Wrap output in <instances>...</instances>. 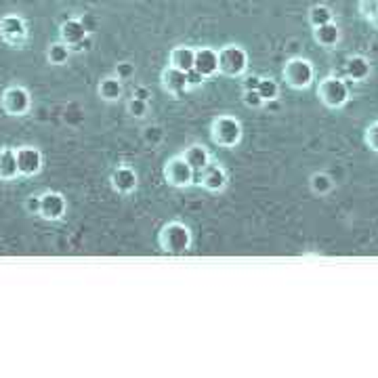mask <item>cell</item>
<instances>
[{
    "instance_id": "22",
    "label": "cell",
    "mask_w": 378,
    "mask_h": 378,
    "mask_svg": "<svg viewBox=\"0 0 378 378\" xmlns=\"http://www.w3.org/2000/svg\"><path fill=\"white\" fill-rule=\"evenodd\" d=\"M70 53H72V49L67 47L63 40H59V43H53L49 47L47 59H49L51 65H63V63H67V59H70Z\"/></svg>"
},
{
    "instance_id": "11",
    "label": "cell",
    "mask_w": 378,
    "mask_h": 378,
    "mask_svg": "<svg viewBox=\"0 0 378 378\" xmlns=\"http://www.w3.org/2000/svg\"><path fill=\"white\" fill-rule=\"evenodd\" d=\"M59 34H61V40L70 49H80V45L88 38V29H86L84 21H80V19L63 21L59 27Z\"/></svg>"
},
{
    "instance_id": "16",
    "label": "cell",
    "mask_w": 378,
    "mask_h": 378,
    "mask_svg": "<svg viewBox=\"0 0 378 378\" xmlns=\"http://www.w3.org/2000/svg\"><path fill=\"white\" fill-rule=\"evenodd\" d=\"M19 177L15 147H0V181H13Z\"/></svg>"
},
{
    "instance_id": "32",
    "label": "cell",
    "mask_w": 378,
    "mask_h": 378,
    "mask_svg": "<svg viewBox=\"0 0 378 378\" xmlns=\"http://www.w3.org/2000/svg\"><path fill=\"white\" fill-rule=\"evenodd\" d=\"M185 76H187V86H200V84L206 80L200 72H196V70H193V67H191L189 72H185Z\"/></svg>"
},
{
    "instance_id": "6",
    "label": "cell",
    "mask_w": 378,
    "mask_h": 378,
    "mask_svg": "<svg viewBox=\"0 0 378 378\" xmlns=\"http://www.w3.org/2000/svg\"><path fill=\"white\" fill-rule=\"evenodd\" d=\"M164 179L170 187L185 189L193 185V168L185 162L183 156H175L164 164Z\"/></svg>"
},
{
    "instance_id": "8",
    "label": "cell",
    "mask_w": 378,
    "mask_h": 378,
    "mask_svg": "<svg viewBox=\"0 0 378 378\" xmlns=\"http://www.w3.org/2000/svg\"><path fill=\"white\" fill-rule=\"evenodd\" d=\"M0 101L9 116H25L32 110V95L25 86H9Z\"/></svg>"
},
{
    "instance_id": "2",
    "label": "cell",
    "mask_w": 378,
    "mask_h": 378,
    "mask_svg": "<svg viewBox=\"0 0 378 378\" xmlns=\"http://www.w3.org/2000/svg\"><path fill=\"white\" fill-rule=\"evenodd\" d=\"M242 134H244V128H242V122L233 116H219L213 120V126H211V139L213 143H217L219 147H235L239 141H242Z\"/></svg>"
},
{
    "instance_id": "17",
    "label": "cell",
    "mask_w": 378,
    "mask_h": 378,
    "mask_svg": "<svg viewBox=\"0 0 378 378\" xmlns=\"http://www.w3.org/2000/svg\"><path fill=\"white\" fill-rule=\"evenodd\" d=\"M170 67H175V70H181V72H189L193 67V61H196V49L191 47H177L170 51Z\"/></svg>"
},
{
    "instance_id": "13",
    "label": "cell",
    "mask_w": 378,
    "mask_h": 378,
    "mask_svg": "<svg viewBox=\"0 0 378 378\" xmlns=\"http://www.w3.org/2000/svg\"><path fill=\"white\" fill-rule=\"evenodd\" d=\"M227 181H229V177L225 173V168L219 164H209L202 170V177H200V185L213 193L223 191L227 187Z\"/></svg>"
},
{
    "instance_id": "28",
    "label": "cell",
    "mask_w": 378,
    "mask_h": 378,
    "mask_svg": "<svg viewBox=\"0 0 378 378\" xmlns=\"http://www.w3.org/2000/svg\"><path fill=\"white\" fill-rule=\"evenodd\" d=\"M244 103L248 108H252V110H259V108H263V99H261V95H259V91H244Z\"/></svg>"
},
{
    "instance_id": "20",
    "label": "cell",
    "mask_w": 378,
    "mask_h": 378,
    "mask_svg": "<svg viewBox=\"0 0 378 378\" xmlns=\"http://www.w3.org/2000/svg\"><path fill=\"white\" fill-rule=\"evenodd\" d=\"M314 38H316L318 45H322V47H326V49H332V47H336L338 40H340V29H338L336 23L330 21V23L318 25V27L314 29Z\"/></svg>"
},
{
    "instance_id": "29",
    "label": "cell",
    "mask_w": 378,
    "mask_h": 378,
    "mask_svg": "<svg viewBox=\"0 0 378 378\" xmlns=\"http://www.w3.org/2000/svg\"><path fill=\"white\" fill-rule=\"evenodd\" d=\"M116 76H118L120 80L132 78V76H134V67H132V63H128V61L118 63V67H116Z\"/></svg>"
},
{
    "instance_id": "1",
    "label": "cell",
    "mask_w": 378,
    "mask_h": 378,
    "mask_svg": "<svg viewBox=\"0 0 378 378\" xmlns=\"http://www.w3.org/2000/svg\"><path fill=\"white\" fill-rule=\"evenodd\" d=\"M158 244L170 257H183L191 248V229L181 221H170L160 229Z\"/></svg>"
},
{
    "instance_id": "24",
    "label": "cell",
    "mask_w": 378,
    "mask_h": 378,
    "mask_svg": "<svg viewBox=\"0 0 378 378\" xmlns=\"http://www.w3.org/2000/svg\"><path fill=\"white\" fill-rule=\"evenodd\" d=\"M309 185H311V191H314V193H318V196H326V193H330V191H332L334 181H332V177H330V175H326V173H316V175L311 177V181H309Z\"/></svg>"
},
{
    "instance_id": "21",
    "label": "cell",
    "mask_w": 378,
    "mask_h": 378,
    "mask_svg": "<svg viewBox=\"0 0 378 378\" xmlns=\"http://www.w3.org/2000/svg\"><path fill=\"white\" fill-rule=\"evenodd\" d=\"M97 93L103 101H118L124 93V86H122V80L118 76H108L103 78L97 86Z\"/></svg>"
},
{
    "instance_id": "14",
    "label": "cell",
    "mask_w": 378,
    "mask_h": 378,
    "mask_svg": "<svg viewBox=\"0 0 378 378\" xmlns=\"http://www.w3.org/2000/svg\"><path fill=\"white\" fill-rule=\"evenodd\" d=\"M112 181V187L122 193V196H128L137 189V183H139V177H137V173L130 168V166H118L114 168V173L110 177Z\"/></svg>"
},
{
    "instance_id": "3",
    "label": "cell",
    "mask_w": 378,
    "mask_h": 378,
    "mask_svg": "<svg viewBox=\"0 0 378 378\" xmlns=\"http://www.w3.org/2000/svg\"><path fill=\"white\" fill-rule=\"evenodd\" d=\"M318 97L322 99V103L330 110H338L342 106H347V101L351 97L347 82L338 78V76H328L320 82L318 86Z\"/></svg>"
},
{
    "instance_id": "26",
    "label": "cell",
    "mask_w": 378,
    "mask_h": 378,
    "mask_svg": "<svg viewBox=\"0 0 378 378\" xmlns=\"http://www.w3.org/2000/svg\"><path fill=\"white\" fill-rule=\"evenodd\" d=\"M147 110H150V106H147V101H143V99L132 97V99L128 101V112H130V116H134V118H145Z\"/></svg>"
},
{
    "instance_id": "30",
    "label": "cell",
    "mask_w": 378,
    "mask_h": 378,
    "mask_svg": "<svg viewBox=\"0 0 378 378\" xmlns=\"http://www.w3.org/2000/svg\"><path fill=\"white\" fill-rule=\"evenodd\" d=\"M25 211L29 215H40V196H27L25 198Z\"/></svg>"
},
{
    "instance_id": "18",
    "label": "cell",
    "mask_w": 378,
    "mask_h": 378,
    "mask_svg": "<svg viewBox=\"0 0 378 378\" xmlns=\"http://www.w3.org/2000/svg\"><path fill=\"white\" fill-rule=\"evenodd\" d=\"M183 158H185V162L193 168V173H200V170H204L206 166L211 164V154H209V150H206L204 145H189L183 154H181Z\"/></svg>"
},
{
    "instance_id": "15",
    "label": "cell",
    "mask_w": 378,
    "mask_h": 378,
    "mask_svg": "<svg viewBox=\"0 0 378 378\" xmlns=\"http://www.w3.org/2000/svg\"><path fill=\"white\" fill-rule=\"evenodd\" d=\"M162 86L166 93L175 95V97H181L189 86H187V76L185 72L181 70H175V67H166V70L162 72Z\"/></svg>"
},
{
    "instance_id": "12",
    "label": "cell",
    "mask_w": 378,
    "mask_h": 378,
    "mask_svg": "<svg viewBox=\"0 0 378 378\" xmlns=\"http://www.w3.org/2000/svg\"><path fill=\"white\" fill-rule=\"evenodd\" d=\"M193 70L200 72L204 78H213L219 72V51L211 47H202L196 51V61H193Z\"/></svg>"
},
{
    "instance_id": "7",
    "label": "cell",
    "mask_w": 378,
    "mask_h": 378,
    "mask_svg": "<svg viewBox=\"0 0 378 378\" xmlns=\"http://www.w3.org/2000/svg\"><path fill=\"white\" fill-rule=\"evenodd\" d=\"M15 158H17L19 177H36L43 170V164H45L43 152L38 147H34V145L15 147Z\"/></svg>"
},
{
    "instance_id": "35",
    "label": "cell",
    "mask_w": 378,
    "mask_h": 378,
    "mask_svg": "<svg viewBox=\"0 0 378 378\" xmlns=\"http://www.w3.org/2000/svg\"><path fill=\"white\" fill-rule=\"evenodd\" d=\"M372 23H374V25H376V27H378V13H376V15H374V17H372Z\"/></svg>"
},
{
    "instance_id": "34",
    "label": "cell",
    "mask_w": 378,
    "mask_h": 378,
    "mask_svg": "<svg viewBox=\"0 0 378 378\" xmlns=\"http://www.w3.org/2000/svg\"><path fill=\"white\" fill-rule=\"evenodd\" d=\"M132 97H137V99H143V101H147V99H150V91H147L145 86H139V88H134Z\"/></svg>"
},
{
    "instance_id": "10",
    "label": "cell",
    "mask_w": 378,
    "mask_h": 378,
    "mask_svg": "<svg viewBox=\"0 0 378 378\" xmlns=\"http://www.w3.org/2000/svg\"><path fill=\"white\" fill-rule=\"evenodd\" d=\"M67 213V200L59 191H45L40 196V217L45 221H61Z\"/></svg>"
},
{
    "instance_id": "4",
    "label": "cell",
    "mask_w": 378,
    "mask_h": 378,
    "mask_svg": "<svg viewBox=\"0 0 378 378\" xmlns=\"http://www.w3.org/2000/svg\"><path fill=\"white\" fill-rule=\"evenodd\" d=\"M286 84L294 91H303L307 88L309 84L314 82V76H316V70H314V63L309 59H303V57H294L290 61H286L284 65V72H282Z\"/></svg>"
},
{
    "instance_id": "19",
    "label": "cell",
    "mask_w": 378,
    "mask_h": 378,
    "mask_svg": "<svg viewBox=\"0 0 378 378\" xmlns=\"http://www.w3.org/2000/svg\"><path fill=\"white\" fill-rule=\"evenodd\" d=\"M345 74H347L351 80L364 82V80L370 76V61H368L364 55H353V57H349L347 63H345Z\"/></svg>"
},
{
    "instance_id": "5",
    "label": "cell",
    "mask_w": 378,
    "mask_h": 378,
    "mask_svg": "<svg viewBox=\"0 0 378 378\" xmlns=\"http://www.w3.org/2000/svg\"><path fill=\"white\" fill-rule=\"evenodd\" d=\"M248 67V53L242 47H223L219 51V72L229 78H237L246 72Z\"/></svg>"
},
{
    "instance_id": "27",
    "label": "cell",
    "mask_w": 378,
    "mask_h": 378,
    "mask_svg": "<svg viewBox=\"0 0 378 378\" xmlns=\"http://www.w3.org/2000/svg\"><path fill=\"white\" fill-rule=\"evenodd\" d=\"M364 141H366V145H368L372 152L378 154V122H374V124H370V126L366 128Z\"/></svg>"
},
{
    "instance_id": "23",
    "label": "cell",
    "mask_w": 378,
    "mask_h": 378,
    "mask_svg": "<svg viewBox=\"0 0 378 378\" xmlns=\"http://www.w3.org/2000/svg\"><path fill=\"white\" fill-rule=\"evenodd\" d=\"M332 9L326 7V5H316L309 9V23H311L314 27L318 25H324V23H330L332 21Z\"/></svg>"
},
{
    "instance_id": "25",
    "label": "cell",
    "mask_w": 378,
    "mask_h": 378,
    "mask_svg": "<svg viewBox=\"0 0 378 378\" xmlns=\"http://www.w3.org/2000/svg\"><path fill=\"white\" fill-rule=\"evenodd\" d=\"M259 95H261V99L267 103V101H276L278 97H280V84L273 80V78H261V82H259Z\"/></svg>"
},
{
    "instance_id": "9",
    "label": "cell",
    "mask_w": 378,
    "mask_h": 378,
    "mask_svg": "<svg viewBox=\"0 0 378 378\" xmlns=\"http://www.w3.org/2000/svg\"><path fill=\"white\" fill-rule=\"evenodd\" d=\"M27 23L19 15H5L0 19V38L11 47H21L27 40Z\"/></svg>"
},
{
    "instance_id": "31",
    "label": "cell",
    "mask_w": 378,
    "mask_h": 378,
    "mask_svg": "<svg viewBox=\"0 0 378 378\" xmlns=\"http://www.w3.org/2000/svg\"><path fill=\"white\" fill-rule=\"evenodd\" d=\"M362 13L372 19L378 13V0H362Z\"/></svg>"
},
{
    "instance_id": "33",
    "label": "cell",
    "mask_w": 378,
    "mask_h": 378,
    "mask_svg": "<svg viewBox=\"0 0 378 378\" xmlns=\"http://www.w3.org/2000/svg\"><path fill=\"white\" fill-rule=\"evenodd\" d=\"M259 82H261V76L250 74V76H246V78H244L242 86H244V91H257V88H259Z\"/></svg>"
}]
</instances>
